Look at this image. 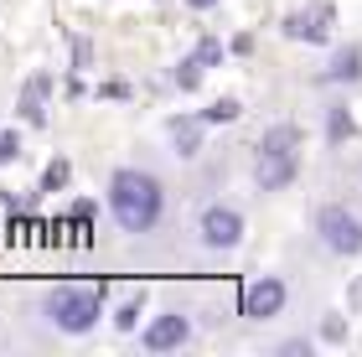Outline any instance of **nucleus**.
Listing matches in <instances>:
<instances>
[{
    "instance_id": "f257e3e1",
    "label": "nucleus",
    "mask_w": 362,
    "mask_h": 357,
    "mask_svg": "<svg viewBox=\"0 0 362 357\" xmlns=\"http://www.w3.org/2000/svg\"><path fill=\"white\" fill-rule=\"evenodd\" d=\"M109 207H114V223H119L124 233H151L160 223V207H166V192L151 171H114L109 176Z\"/></svg>"
},
{
    "instance_id": "f03ea898",
    "label": "nucleus",
    "mask_w": 362,
    "mask_h": 357,
    "mask_svg": "<svg viewBox=\"0 0 362 357\" xmlns=\"http://www.w3.org/2000/svg\"><path fill=\"white\" fill-rule=\"evenodd\" d=\"M47 316L68 336L93 332V321L104 316V285H57L52 295H47Z\"/></svg>"
},
{
    "instance_id": "7ed1b4c3",
    "label": "nucleus",
    "mask_w": 362,
    "mask_h": 357,
    "mask_svg": "<svg viewBox=\"0 0 362 357\" xmlns=\"http://www.w3.org/2000/svg\"><path fill=\"white\" fill-rule=\"evenodd\" d=\"M316 233H321V243L332 254H362V218L352 213V207H341V202H326L321 213H316Z\"/></svg>"
},
{
    "instance_id": "20e7f679",
    "label": "nucleus",
    "mask_w": 362,
    "mask_h": 357,
    "mask_svg": "<svg viewBox=\"0 0 362 357\" xmlns=\"http://www.w3.org/2000/svg\"><path fill=\"white\" fill-rule=\"evenodd\" d=\"M238 311L249 316V321H264V316H279L285 311V280H254V285H243V295H238Z\"/></svg>"
},
{
    "instance_id": "39448f33",
    "label": "nucleus",
    "mask_w": 362,
    "mask_h": 357,
    "mask_svg": "<svg viewBox=\"0 0 362 357\" xmlns=\"http://www.w3.org/2000/svg\"><path fill=\"white\" fill-rule=\"evenodd\" d=\"M295 171H300V156L295 151H259V160H254L259 192H285L295 182Z\"/></svg>"
},
{
    "instance_id": "423d86ee",
    "label": "nucleus",
    "mask_w": 362,
    "mask_h": 357,
    "mask_svg": "<svg viewBox=\"0 0 362 357\" xmlns=\"http://www.w3.org/2000/svg\"><path fill=\"white\" fill-rule=\"evenodd\" d=\"M243 238V218H238V207H207L202 213V243L207 249H233V243Z\"/></svg>"
},
{
    "instance_id": "0eeeda50",
    "label": "nucleus",
    "mask_w": 362,
    "mask_h": 357,
    "mask_svg": "<svg viewBox=\"0 0 362 357\" xmlns=\"http://www.w3.org/2000/svg\"><path fill=\"white\" fill-rule=\"evenodd\" d=\"M187 336H192V321L181 311H166V316H156L151 327H145L140 342H145V352H171V347L187 342Z\"/></svg>"
},
{
    "instance_id": "6e6552de",
    "label": "nucleus",
    "mask_w": 362,
    "mask_h": 357,
    "mask_svg": "<svg viewBox=\"0 0 362 357\" xmlns=\"http://www.w3.org/2000/svg\"><path fill=\"white\" fill-rule=\"evenodd\" d=\"M326 21H332V11H290L285 37L290 42H326Z\"/></svg>"
},
{
    "instance_id": "1a4fd4ad",
    "label": "nucleus",
    "mask_w": 362,
    "mask_h": 357,
    "mask_svg": "<svg viewBox=\"0 0 362 357\" xmlns=\"http://www.w3.org/2000/svg\"><path fill=\"white\" fill-rule=\"evenodd\" d=\"M47 88H52V78H47V73L26 78V88H21V119H26V124H42V119H47V109H42Z\"/></svg>"
},
{
    "instance_id": "9d476101",
    "label": "nucleus",
    "mask_w": 362,
    "mask_h": 357,
    "mask_svg": "<svg viewBox=\"0 0 362 357\" xmlns=\"http://www.w3.org/2000/svg\"><path fill=\"white\" fill-rule=\"evenodd\" d=\"M202 124L207 119H171V145H176V156H197L202 151Z\"/></svg>"
},
{
    "instance_id": "9b49d317",
    "label": "nucleus",
    "mask_w": 362,
    "mask_h": 357,
    "mask_svg": "<svg viewBox=\"0 0 362 357\" xmlns=\"http://www.w3.org/2000/svg\"><path fill=\"white\" fill-rule=\"evenodd\" d=\"M326 78H332V83H352V78H362V47H341V52L332 57V68H326Z\"/></svg>"
},
{
    "instance_id": "f8f14e48",
    "label": "nucleus",
    "mask_w": 362,
    "mask_h": 357,
    "mask_svg": "<svg viewBox=\"0 0 362 357\" xmlns=\"http://www.w3.org/2000/svg\"><path fill=\"white\" fill-rule=\"evenodd\" d=\"M295 145H300V129L295 124H274L264 140H259V151H295Z\"/></svg>"
},
{
    "instance_id": "ddd939ff",
    "label": "nucleus",
    "mask_w": 362,
    "mask_h": 357,
    "mask_svg": "<svg viewBox=\"0 0 362 357\" xmlns=\"http://www.w3.org/2000/svg\"><path fill=\"white\" fill-rule=\"evenodd\" d=\"M68 176H73V160H68V156L47 160V171H42V192H62V187H68Z\"/></svg>"
},
{
    "instance_id": "4468645a",
    "label": "nucleus",
    "mask_w": 362,
    "mask_h": 357,
    "mask_svg": "<svg viewBox=\"0 0 362 357\" xmlns=\"http://www.w3.org/2000/svg\"><path fill=\"white\" fill-rule=\"evenodd\" d=\"M238 115H243V104H238V99H218L212 109H202V119H207V124H233Z\"/></svg>"
},
{
    "instance_id": "2eb2a0df",
    "label": "nucleus",
    "mask_w": 362,
    "mask_h": 357,
    "mask_svg": "<svg viewBox=\"0 0 362 357\" xmlns=\"http://www.w3.org/2000/svg\"><path fill=\"white\" fill-rule=\"evenodd\" d=\"M352 115H347V109H332V124H326V135H332V145H341V140H352Z\"/></svg>"
},
{
    "instance_id": "dca6fc26",
    "label": "nucleus",
    "mask_w": 362,
    "mask_h": 357,
    "mask_svg": "<svg viewBox=\"0 0 362 357\" xmlns=\"http://www.w3.org/2000/svg\"><path fill=\"white\" fill-rule=\"evenodd\" d=\"M197 62H202V68H218V62H223V42L202 37V42H197Z\"/></svg>"
},
{
    "instance_id": "f3484780",
    "label": "nucleus",
    "mask_w": 362,
    "mask_h": 357,
    "mask_svg": "<svg viewBox=\"0 0 362 357\" xmlns=\"http://www.w3.org/2000/svg\"><path fill=\"white\" fill-rule=\"evenodd\" d=\"M176 83H181V88H197V83H202V62H197V57H181Z\"/></svg>"
},
{
    "instance_id": "a211bd4d",
    "label": "nucleus",
    "mask_w": 362,
    "mask_h": 357,
    "mask_svg": "<svg viewBox=\"0 0 362 357\" xmlns=\"http://www.w3.org/2000/svg\"><path fill=\"white\" fill-rule=\"evenodd\" d=\"M16 156H21V135H16V129H0V166H11Z\"/></svg>"
},
{
    "instance_id": "6ab92c4d",
    "label": "nucleus",
    "mask_w": 362,
    "mask_h": 357,
    "mask_svg": "<svg viewBox=\"0 0 362 357\" xmlns=\"http://www.w3.org/2000/svg\"><path fill=\"white\" fill-rule=\"evenodd\" d=\"M321 336H326V342H341V336H347V321H341V316H326V321H321Z\"/></svg>"
},
{
    "instance_id": "aec40b11",
    "label": "nucleus",
    "mask_w": 362,
    "mask_h": 357,
    "mask_svg": "<svg viewBox=\"0 0 362 357\" xmlns=\"http://www.w3.org/2000/svg\"><path fill=\"white\" fill-rule=\"evenodd\" d=\"M135 316H140V300H124V305H119V316H114V327L129 332V327H135Z\"/></svg>"
},
{
    "instance_id": "412c9836",
    "label": "nucleus",
    "mask_w": 362,
    "mask_h": 357,
    "mask_svg": "<svg viewBox=\"0 0 362 357\" xmlns=\"http://www.w3.org/2000/svg\"><path fill=\"white\" fill-rule=\"evenodd\" d=\"M279 352H285V357H310V342H285Z\"/></svg>"
},
{
    "instance_id": "4be33fe9",
    "label": "nucleus",
    "mask_w": 362,
    "mask_h": 357,
    "mask_svg": "<svg viewBox=\"0 0 362 357\" xmlns=\"http://www.w3.org/2000/svg\"><path fill=\"white\" fill-rule=\"evenodd\" d=\"M93 218V202H73V223H88Z\"/></svg>"
},
{
    "instance_id": "5701e85b",
    "label": "nucleus",
    "mask_w": 362,
    "mask_h": 357,
    "mask_svg": "<svg viewBox=\"0 0 362 357\" xmlns=\"http://www.w3.org/2000/svg\"><path fill=\"white\" fill-rule=\"evenodd\" d=\"M187 6H192V11H212L218 0H187Z\"/></svg>"
},
{
    "instance_id": "b1692460",
    "label": "nucleus",
    "mask_w": 362,
    "mask_h": 357,
    "mask_svg": "<svg viewBox=\"0 0 362 357\" xmlns=\"http://www.w3.org/2000/svg\"><path fill=\"white\" fill-rule=\"evenodd\" d=\"M352 305H362V280H357V290H352Z\"/></svg>"
}]
</instances>
